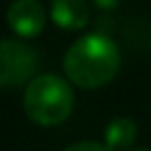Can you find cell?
<instances>
[{"mask_svg": "<svg viewBox=\"0 0 151 151\" xmlns=\"http://www.w3.org/2000/svg\"><path fill=\"white\" fill-rule=\"evenodd\" d=\"M120 69L118 45L100 33L78 38L65 53V73L80 89H98L116 78Z\"/></svg>", "mask_w": 151, "mask_h": 151, "instance_id": "cell-1", "label": "cell"}, {"mask_svg": "<svg viewBox=\"0 0 151 151\" xmlns=\"http://www.w3.org/2000/svg\"><path fill=\"white\" fill-rule=\"evenodd\" d=\"M24 113L36 124L56 127L65 122L73 109V89L60 76L40 73L24 89L22 98Z\"/></svg>", "mask_w": 151, "mask_h": 151, "instance_id": "cell-2", "label": "cell"}, {"mask_svg": "<svg viewBox=\"0 0 151 151\" xmlns=\"http://www.w3.org/2000/svg\"><path fill=\"white\" fill-rule=\"evenodd\" d=\"M38 71V51L20 40H0V87H22Z\"/></svg>", "mask_w": 151, "mask_h": 151, "instance_id": "cell-3", "label": "cell"}, {"mask_svg": "<svg viewBox=\"0 0 151 151\" xmlns=\"http://www.w3.org/2000/svg\"><path fill=\"white\" fill-rule=\"evenodd\" d=\"M7 22L20 38H36L45 29V7L36 0H18L7 9Z\"/></svg>", "mask_w": 151, "mask_h": 151, "instance_id": "cell-4", "label": "cell"}, {"mask_svg": "<svg viewBox=\"0 0 151 151\" xmlns=\"http://www.w3.org/2000/svg\"><path fill=\"white\" fill-rule=\"evenodd\" d=\"M51 18L62 29H82L89 22V5L82 0H56L51 5Z\"/></svg>", "mask_w": 151, "mask_h": 151, "instance_id": "cell-5", "label": "cell"}, {"mask_svg": "<svg viewBox=\"0 0 151 151\" xmlns=\"http://www.w3.org/2000/svg\"><path fill=\"white\" fill-rule=\"evenodd\" d=\"M138 136V127L131 118H113L111 122L107 124V131H104V145L111 151L116 149H129V147L136 142Z\"/></svg>", "mask_w": 151, "mask_h": 151, "instance_id": "cell-6", "label": "cell"}, {"mask_svg": "<svg viewBox=\"0 0 151 151\" xmlns=\"http://www.w3.org/2000/svg\"><path fill=\"white\" fill-rule=\"evenodd\" d=\"M65 151H111V149L107 145H100V142L82 140V142H76V145H69Z\"/></svg>", "mask_w": 151, "mask_h": 151, "instance_id": "cell-7", "label": "cell"}, {"mask_svg": "<svg viewBox=\"0 0 151 151\" xmlns=\"http://www.w3.org/2000/svg\"><path fill=\"white\" fill-rule=\"evenodd\" d=\"M138 151H147V149H138Z\"/></svg>", "mask_w": 151, "mask_h": 151, "instance_id": "cell-8", "label": "cell"}]
</instances>
